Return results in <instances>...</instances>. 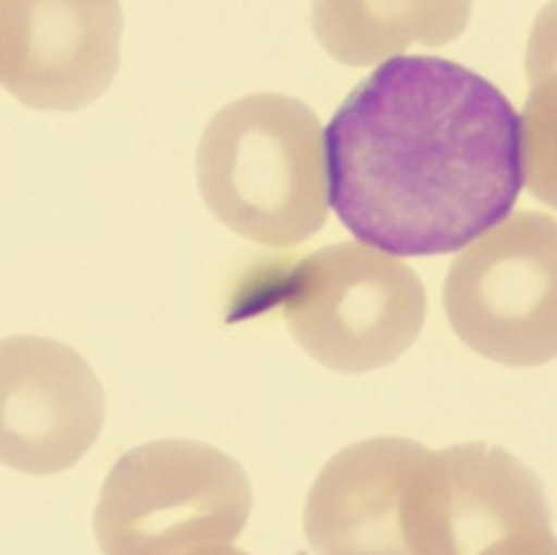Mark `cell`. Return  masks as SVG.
<instances>
[{
    "label": "cell",
    "mask_w": 557,
    "mask_h": 555,
    "mask_svg": "<svg viewBox=\"0 0 557 555\" xmlns=\"http://www.w3.org/2000/svg\"><path fill=\"white\" fill-rule=\"evenodd\" d=\"M325 182L363 245L447 256L507 220L524 182V124L495 84L440 55H396L325 130Z\"/></svg>",
    "instance_id": "obj_1"
},
{
    "label": "cell",
    "mask_w": 557,
    "mask_h": 555,
    "mask_svg": "<svg viewBox=\"0 0 557 555\" xmlns=\"http://www.w3.org/2000/svg\"><path fill=\"white\" fill-rule=\"evenodd\" d=\"M197 182L233 233L268 248L306 243L329 218L315 111L283 94H252L220 109L197 149Z\"/></svg>",
    "instance_id": "obj_2"
},
{
    "label": "cell",
    "mask_w": 557,
    "mask_h": 555,
    "mask_svg": "<svg viewBox=\"0 0 557 555\" xmlns=\"http://www.w3.org/2000/svg\"><path fill=\"white\" fill-rule=\"evenodd\" d=\"M250 293L281 313L306 354L338 374L388 367L417 341L426 316L419 275L358 243L310 252Z\"/></svg>",
    "instance_id": "obj_3"
},
{
    "label": "cell",
    "mask_w": 557,
    "mask_h": 555,
    "mask_svg": "<svg viewBox=\"0 0 557 555\" xmlns=\"http://www.w3.org/2000/svg\"><path fill=\"white\" fill-rule=\"evenodd\" d=\"M250 510V480L233 457L202 442L159 440L111 467L94 533L103 555H189L233 543Z\"/></svg>",
    "instance_id": "obj_4"
},
{
    "label": "cell",
    "mask_w": 557,
    "mask_h": 555,
    "mask_svg": "<svg viewBox=\"0 0 557 555\" xmlns=\"http://www.w3.org/2000/svg\"><path fill=\"white\" fill-rule=\"evenodd\" d=\"M555 218L517 212L459 252L444 281L457 336L505 367H543L557 351Z\"/></svg>",
    "instance_id": "obj_5"
},
{
    "label": "cell",
    "mask_w": 557,
    "mask_h": 555,
    "mask_svg": "<svg viewBox=\"0 0 557 555\" xmlns=\"http://www.w3.org/2000/svg\"><path fill=\"white\" fill-rule=\"evenodd\" d=\"M413 555H555L543 482L497 444L432 452L411 515Z\"/></svg>",
    "instance_id": "obj_6"
},
{
    "label": "cell",
    "mask_w": 557,
    "mask_h": 555,
    "mask_svg": "<svg viewBox=\"0 0 557 555\" xmlns=\"http://www.w3.org/2000/svg\"><path fill=\"white\" fill-rule=\"evenodd\" d=\"M103 388L74 348L44 336L0 338V465L59 474L99 440Z\"/></svg>",
    "instance_id": "obj_7"
},
{
    "label": "cell",
    "mask_w": 557,
    "mask_h": 555,
    "mask_svg": "<svg viewBox=\"0 0 557 555\" xmlns=\"http://www.w3.org/2000/svg\"><path fill=\"white\" fill-rule=\"evenodd\" d=\"M122 59L119 3H0V82L21 104L74 111L97 101Z\"/></svg>",
    "instance_id": "obj_8"
},
{
    "label": "cell",
    "mask_w": 557,
    "mask_h": 555,
    "mask_svg": "<svg viewBox=\"0 0 557 555\" xmlns=\"http://www.w3.org/2000/svg\"><path fill=\"white\" fill-rule=\"evenodd\" d=\"M432 449L373 437L333 455L306 499V535L318 555H413V497Z\"/></svg>",
    "instance_id": "obj_9"
},
{
    "label": "cell",
    "mask_w": 557,
    "mask_h": 555,
    "mask_svg": "<svg viewBox=\"0 0 557 555\" xmlns=\"http://www.w3.org/2000/svg\"><path fill=\"white\" fill-rule=\"evenodd\" d=\"M361 18L371 21L366 15L363 5H354ZM440 5V11H432V5H419V11H388L386 26H376L371 21L369 28L346 26V23H336L331 18L315 13V34L321 38L323 46H329L336 59L346 63H371L381 59V55L392 53L396 46L417 41H449L459 34L465 26L469 5Z\"/></svg>",
    "instance_id": "obj_10"
},
{
    "label": "cell",
    "mask_w": 557,
    "mask_h": 555,
    "mask_svg": "<svg viewBox=\"0 0 557 555\" xmlns=\"http://www.w3.org/2000/svg\"><path fill=\"white\" fill-rule=\"evenodd\" d=\"M189 555H248L237 548H230V545H212V548H202V551H195Z\"/></svg>",
    "instance_id": "obj_11"
}]
</instances>
